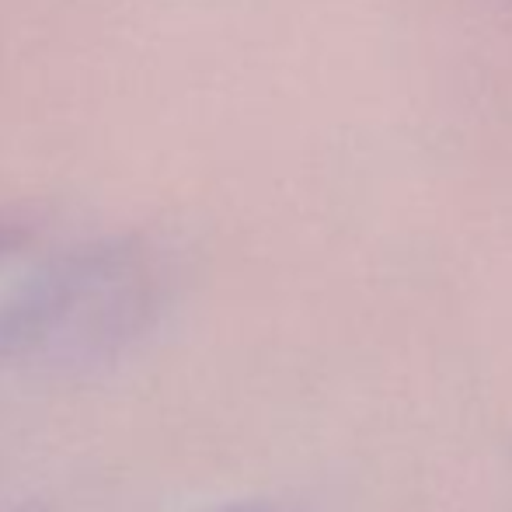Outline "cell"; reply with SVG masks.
Wrapping results in <instances>:
<instances>
[{"mask_svg":"<svg viewBox=\"0 0 512 512\" xmlns=\"http://www.w3.org/2000/svg\"><path fill=\"white\" fill-rule=\"evenodd\" d=\"M21 244V230L11 227V223H0V255H7L11 248Z\"/></svg>","mask_w":512,"mask_h":512,"instance_id":"cell-1","label":"cell"},{"mask_svg":"<svg viewBox=\"0 0 512 512\" xmlns=\"http://www.w3.org/2000/svg\"><path fill=\"white\" fill-rule=\"evenodd\" d=\"M223 512H262V509H255V506H237V509H223Z\"/></svg>","mask_w":512,"mask_h":512,"instance_id":"cell-2","label":"cell"}]
</instances>
